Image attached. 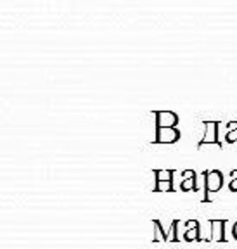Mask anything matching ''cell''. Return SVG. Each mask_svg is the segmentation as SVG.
<instances>
[{
	"label": "cell",
	"mask_w": 237,
	"mask_h": 249,
	"mask_svg": "<svg viewBox=\"0 0 237 249\" xmlns=\"http://www.w3.org/2000/svg\"><path fill=\"white\" fill-rule=\"evenodd\" d=\"M202 178H204V197L202 202L210 201V196L208 194H215L223 187V173L220 170H211V171H204L202 173Z\"/></svg>",
	"instance_id": "1"
},
{
	"label": "cell",
	"mask_w": 237,
	"mask_h": 249,
	"mask_svg": "<svg viewBox=\"0 0 237 249\" xmlns=\"http://www.w3.org/2000/svg\"><path fill=\"white\" fill-rule=\"evenodd\" d=\"M173 175H175L173 170H156L154 171V177H156L154 192H175Z\"/></svg>",
	"instance_id": "2"
},
{
	"label": "cell",
	"mask_w": 237,
	"mask_h": 249,
	"mask_svg": "<svg viewBox=\"0 0 237 249\" xmlns=\"http://www.w3.org/2000/svg\"><path fill=\"white\" fill-rule=\"evenodd\" d=\"M180 139V132L175 126H168V128H158L154 142H160V144H173Z\"/></svg>",
	"instance_id": "3"
},
{
	"label": "cell",
	"mask_w": 237,
	"mask_h": 249,
	"mask_svg": "<svg viewBox=\"0 0 237 249\" xmlns=\"http://www.w3.org/2000/svg\"><path fill=\"white\" fill-rule=\"evenodd\" d=\"M183 175V182L180 183V191L182 192H189V191H199L198 185V173L194 170H185L182 173Z\"/></svg>",
	"instance_id": "4"
},
{
	"label": "cell",
	"mask_w": 237,
	"mask_h": 249,
	"mask_svg": "<svg viewBox=\"0 0 237 249\" xmlns=\"http://www.w3.org/2000/svg\"><path fill=\"white\" fill-rule=\"evenodd\" d=\"M187 230L183 232V241L185 242H192V241H204L201 237V229H199V222L198 220H189L185 222Z\"/></svg>",
	"instance_id": "5"
},
{
	"label": "cell",
	"mask_w": 237,
	"mask_h": 249,
	"mask_svg": "<svg viewBox=\"0 0 237 249\" xmlns=\"http://www.w3.org/2000/svg\"><path fill=\"white\" fill-rule=\"evenodd\" d=\"M211 241L225 242V220H211Z\"/></svg>",
	"instance_id": "6"
},
{
	"label": "cell",
	"mask_w": 237,
	"mask_h": 249,
	"mask_svg": "<svg viewBox=\"0 0 237 249\" xmlns=\"http://www.w3.org/2000/svg\"><path fill=\"white\" fill-rule=\"evenodd\" d=\"M156 118H158V121H156L158 128H168V126H175V124L179 123V116H177L175 113H170V111H166V113H158Z\"/></svg>",
	"instance_id": "7"
},
{
	"label": "cell",
	"mask_w": 237,
	"mask_h": 249,
	"mask_svg": "<svg viewBox=\"0 0 237 249\" xmlns=\"http://www.w3.org/2000/svg\"><path fill=\"white\" fill-rule=\"evenodd\" d=\"M206 124H208L206 135H204L202 142L199 144V147H201V145H204L206 142H208V144H210V142H213V144H217V145H220V147H222V142L217 139V126H218V124L217 123H206Z\"/></svg>",
	"instance_id": "8"
},
{
	"label": "cell",
	"mask_w": 237,
	"mask_h": 249,
	"mask_svg": "<svg viewBox=\"0 0 237 249\" xmlns=\"http://www.w3.org/2000/svg\"><path fill=\"white\" fill-rule=\"evenodd\" d=\"M152 229H154L152 241H154V242H168V233L163 230L160 220H152Z\"/></svg>",
	"instance_id": "9"
},
{
	"label": "cell",
	"mask_w": 237,
	"mask_h": 249,
	"mask_svg": "<svg viewBox=\"0 0 237 249\" xmlns=\"http://www.w3.org/2000/svg\"><path fill=\"white\" fill-rule=\"evenodd\" d=\"M179 220H173V223H171V229L170 232H168V241L170 242H179L180 237H179Z\"/></svg>",
	"instance_id": "10"
},
{
	"label": "cell",
	"mask_w": 237,
	"mask_h": 249,
	"mask_svg": "<svg viewBox=\"0 0 237 249\" xmlns=\"http://www.w3.org/2000/svg\"><path fill=\"white\" fill-rule=\"evenodd\" d=\"M230 175H232V180H230V183H229V189H230V192H237V170H234Z\"/></svg>",
	"instance_id": "11"
},
{
	"label": "cell",
	"mask_w": 237,
	"mask_h": 249,
	"mask_svg": "<svg viewBox=\"0 0 237 249\" xmlns=\"http://www.w3.org/2000/svg\"><path fill=\"white\" fill-rule=\"evenodd\" d=\"M225 139H227V142H236V140H237V128H236V130H232V132L227 133Z\"/></svg>",
	"instance_id": "12"
},
{
	"label": "cell",
	"mask_w": 237,
	"mask_h": 249,
	"mask_svg": "<svg viewBox=\"0 0 237 249\" xmlns=\"http://www.w3.org/2000/svg\"><path fill=\"white\" fill-rule=\"evenodd\" d=\"M232 237L237 241V222L234 223V227H232Z\"/></svg>",
	"instance_id": "13"
}]
</instances>
